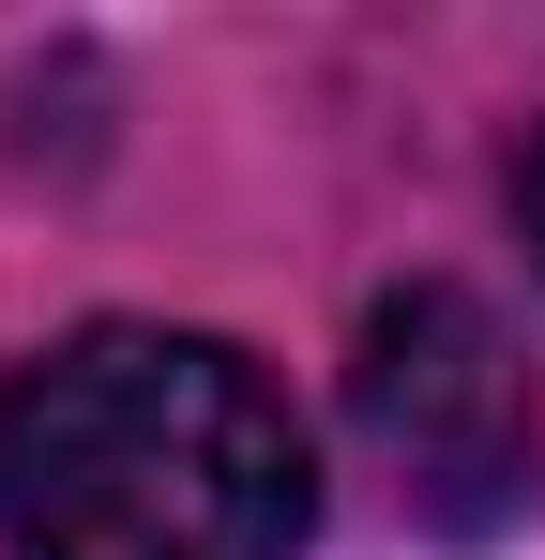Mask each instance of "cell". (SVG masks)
I'll return each mask as SVG.
<instances>
[{
  "instance_id": "obj_3",
  "label": "cell",
  "mask_w": 545,
  "mask_h": 560,
  "mask_svg": "<svg viewBox=\"0 0 545 560\" xmlns=\"http://www.w3.org/2000/svg\"><path fill=\"white\" fill-rule=\"evenodd\" d=\"M515 212H531V258H545V137H531V167H515Z\"/></svg>"
},
{
  "instance_id": "obj_1",
  "label": "cell",
  "mask_w": 545,
  "mask_h": 560,
  "mask_svg": "<svg viewBox=\"0 0 545 560\" xmlns=\"http://www.w3.org/2000/svg\"><path fill=\"white\" fill-rule=\"evenodd\" d=\"M303 424L228 334L106 318L0 378V560H288Z\"/></svg>"
},
{
  "instance_id": "obj_2",
  "label": "cell",
  "mask_w": 545,
  "mask_h": 560,
  "mask_svg": "<svg viewBox=\"0 0 545 560\" xmlns=\"http://www.w3.org/2000/svg\"><path fill=\"white\" fill-rule=\"evenodd\" d=\"M349 409L394 500L425 530H500L515 485H531V364L500 349V318L469 288H394L363 318V364H349Z\"/></svg>"
}]
</instances>
